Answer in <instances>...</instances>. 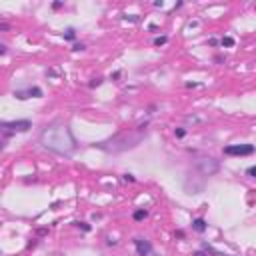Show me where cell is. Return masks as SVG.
<instances>
[{"label": "cell", "instance_id": "6da1fadb", "mask_svg": "<svg viewBox=\"0 0 256 256\" xmlns=\"http://www.w3.org/2000/svg\"><path fill=\"white\" fill-rule=\"evenodd\" d=\"M40 144L44 148L56 152V154H64V156H70L76 150V140H74L72 132H70V128L60 122L50 124V126H46L42 130Z\"/></svg>", "mask_w": 256, "mask_h": 256}, {"label": "cell", "instance_id": "7a4b0ae2", "mask_svg": "<svg viewBox=\"0 0 256 256\" xmlns=\"http://www.w3.org/2000/svg\"><path fill=\"white\" fill-rule=\"evenodd\" d=\"M140 140H142V132L132 130V132L116 134V136H112V138L104 140V142H96L94 148L104 150V152H112V154H118V152H124V150H128V148H134Z\"/></svg>", "mask_w": 256, "mask_h": 256}, {"label": "cell", "instance_id": "3957f363", "mask_svg": "<svg viewBox=\"0 0 256 256\" xmlns=\"http://www.w3.org/2000/svg\"><path fill=\"white\" fill-rule=\"evenodd\" d=\"M32 128V122L30 120H0V134L4 136V138H8V136H12L16 132H28Z\"/></svg>", "mask_w": 256, "mask_h": 256}, {"label": "cell", "instance_id": "277c9868", "mask_svg": "<svg viewBox=\"0 0 256 256\" xmlns=\"http://www.w3.org/2000/svg\"><path fill=\"white\" fill-rule=\"evenodd\" d=\"M196 168H198V172L202 174V176H214L216 172H218V160L212 158V156H204V158H198L196 160Z\"/></svg>", "mask_w": 256, "mask_h": 256}, {"label": "cell", "instance_id": "5b68a950", "mask_svg": "<svg viewBox=\"0 0 256 256\" xmlns=\"http://www.w3.org/2000/svg\"><path fill=\"white\" fill-rule=\"evenodd\" d=\"M224 154H228V156H250V154H254V146L252 144H230V146H224Z\"/></svg>", "mask_w": 256, "mask_h": 256}, {"label": "cell", "instance_id": "8992f818", "mask_svg": "<svg viewBox=\"0 0 256 256\" xmlns=\"http://www.w3.org/2000/svg\"><path fill=\"white\" fill-rule=\"evenodd\" d=\"M132 242H134V246H136V252H138V256H150V254H152V244L146 240V238L136 236Z\"/></svg>", "mask_w": 256, "mask_h": 256}, {"label": "cell", "instance_id": "52a82bcc", "mask_svg": "<svg viewBox=\"0 0 256 256\" xmlns=\"http://www.w3.org/2000/svg\"><path fill=\"white\" fill-rule=\"evenodd\" d=\"M206 228H208V224H206L204 218H194V220H192V230H196V232H204Z\"/></svg>", "mask_w": 256, "mask_h": 256}, {"label": "cell", "instance_id": "ba28073f", "mask_svg": "<svg viewBox=\"0 0 256 256\" xmlns=\"http://www.w3.org/2000/svg\"><path fill=\"white\" fill-rule=\"evenodd\" d=\"M146 216H148V210H144V208H138V210H134L132 218H134L136 222H142V220H146Z\"/></svg>", "mask_w": 256, "mask_h": 256}, {"label": "cell", "instance_id": "9c48e42d", "mask_svg": "<svg viewBox=\"0 0 256 256\" xmlns=\"http://www.w3.org/2000/svg\"><path fill=\"white\" fill-rule=\"evenodd\" d=\"M26 92H28V98L30 96L32 98H42V88H38V86H30Z\"/></svg>", "mask_w": 256, "mask_h": 256}, {"label": "cell", "instance_id": "30bf717a", "mask_svg": "<svg viewBox=\"0 0 256 256\" xmlns=\"http://www.w3.org/2000/svg\"><path fill=\"white\" fill-rule=\"evenodd\" d=\"M184 122L188 124H198V122H204L202 116H192V114H188V116H184Z\"/></svg>", "mask_w": 256, "mask_h": 256}, {"label": "cell", "instance_id": "8fae6325", "mask_svg": "<svg viewBox=\"0 0 256 256\" xmlns=\"http://www.w3.org/2000/svg\"><path fill=\"white\" fill-rule=\"evenodd\" d=\"M64 40H68V42H72L74 40V38H76V30L74 28H66V32H64Z\"/></svg>", "mask_w": 256, "mask_h": 256}, {"label": "cell", "instance_id": "7c38bea8", "mask_svg": "<svg viewBox=\"0 0 256 256\" xmlns=\"http://www.w3.org/2000/svg\"><path fill=\"white\" fill-rule=\"evenodd\" d=\"M220 44L224 46V48H232V46H234V38H232V36H224V38L220 40Z\"/></svg>", "mask_w": 256, "mask_h": 256}, {"label": "cell", "instance_id": "4fadbf2b", "mask_svg": "<svg viewBox=\"0 0 256 256\" xmlns=\"http://www.w3.org/2000/svg\"><path fill=\"white\" fill-rule=\"evenodd\" d=\"M74 224H76V226H78V228H80V230H84V232H90V230H92V226L88 224V222H80V220H76V222H74Z\"/></svg>", "mask_w": 256, "mask_h": 256}, {"label": "cell", "instance_id": "5bb4252c", "mask_svg": "<svg viewBox=\"0 0 256 256\" xmlns=\"http://www.w3.org/2000/svg\"><path fill=\"white\" fill-rule=\"evenodd\" d=\"M14 98H18V100H26V98H28V92H26V90H16L14 92Z\"/></svg>", "mask_w": 256, "mask_h": 256}, {"label": "cell", "instance_id": "9a60e30c", "mask_svg": "<svg viewBox=\"0 0 256 256\" xmlns=\"http://www.w3.org/2000/svg\"><path fill=\"white\" fill-rule=\"evenodd\" d=\"M168 42V36H156L154 38V46H162V44H166Z\"/></svg>", "mask_w": 256, "mask_h": 256}, {"label": "cell", "instance_id": "2e32d148", "mask_svg": "<svg viewBox=\"0 0 256 256\" xmlns=\"http://www.w3.org/2000/svg\"><path fill=\"white\" fill-rule=\"evenodd\" d=\"M174 134H176V138H184L186 136V128H174Z\"/></svg>", "mask_w": 256, "mask_h": 256}, {"label": "cell", "instance_id": "e0dca14e", "mask_svg": "<svg viewBox=\"0 0 256 256\" xmlns=\"http://www.w3.org/2000/svg\"><path fill=\"white\" fill-rule=\"evenodd\" d=\"M254 174H256V168H254V166H250L248 170H246V176H248V178H254Z\"/></svg>", "mask_w": 256, "mask_h": 256}, {"label": "cell", "instance_id": "ac0fdd59", "mask_svg": "<svg viewBox=\"0 0 256 256\" xmlns=\"http://www.w3.org/2000/svg\"><path fill=\"white\" fill-rule=\"evenodd\" d=\"M62 6H64V2H62V0H56V2L52 4V8H54V10H60Z\"/></svg>", "mask_w": 256, "mask_h": 256}, {"label": "cell", "instance_id": "d6986e66", "mask_svg": "<svg viewBox=\"0 0 256 256\" xmlns=\"http://www.w3.org/2000/svg\"><path fill=\"white\" fill-rule=\"evenodd\" d=\"M84 48H86V46L82 44V42H78V44H74V48H72V50H74V52H80V50H84Z\"/></svg>", "mask_w": 256, "mask_h": 256}, {"label": "cell", "instance_id": "ffe728a7", "mask_svg": "<svg viewBox=\"0 0 256 256\" xmlns=\"http://www.w3.org/2000/svg\"><path fill=\"white\" fill-rule=\"evenodd\" d=\"M100 84H102V78H94V80L90 82V86H92V88H94V86H100Z\"/></svg>", "mask_w": 256, "mask_h": 256}, {"label": "cell", "instance_id": "44dd1931", "mask_svg": "<svg viewBox=\"0 0 256 256\" xmlns=\"http://www.w3.org/2000/svg\"><path fill=\"white\" fill-rule=\"evenodd\" d=\"M208 44H210V46H218V44H220V40H218V38H210Z\"/></svg>", "mask_w": 256, "mask_h": 256}, {"label": "cell", "instance_id": "7402d4cb", "mask_svg": "<svg viewBox=\"0 0 256 256\" xmlns=\"http://www.w3.org/2000/svg\"><path fill=\"white\" fill-rule=\"evenodd\" d=\"M124 180H126V182H134L136 178L132 176V174H124Z\"/></svg>", "mask_w": 256, "mask_h": 256}, {"label": "cell", "instance_id": "603a6c76", "mask_svg": "<svg viewBox=\"0 0 256 256\" xmlns=\"http://www.w3.org/2000/svg\"><path fill=\"white\" fill-rule=\"evenodd\" d=\"M124 20H130V22H138V16H124Z\"/></svg>", "mask_w": 256, "mask_h": 256}, {"label": "cell", "instance_id": "cb8c5ba5", "mask_svg": "<svg viewBox=\"0 0 256 256\" xmlns=\"http://www.w3.org/2000/svg\"><path fill=\"white\" fill-rule=\"evenodd\" d=\"M174 236H176V238H184V232L182 230H176V232H174Z\"/></svg>", "mask_w": 256, "mask_h": 256}, {"label": "cell", "instance_id": "d4e9b609", "mask_svg": "<svg viewBox=\"0 0 256 256\" xmlns=\"http://www.w3.org/2000/svg\"><path fill=\"white\" fill-rule=\"evenodd\" d=\"M4 54H6V46L0 44V56H4Z\"/></svg>", "mask_w": 256, "mask_h": 256}, {"label": "cell", "instance_id": "484cf974", "mask_svg": "<svg viewBox=\"0 0 256 256\" xmlns=\"http://www.w3.org/2000/svg\"><path fill=\"white\" fill-rule=\"evenodd\" d=\"M154 6H156V8H162V6H164V2H162V0H156Z\"/></svg>", "mask_w": 256, "mask_h": 256}, {"label": "cell", "instance_id": "4316f807", "mask_svg": "<svg viewBox=\"0 0 256 256\" xmlns=\"http://www.w3.org/2000/svg\"><path fill=\"white\" fill-rule=\"evenodd\" d=\"M106 244H110V246H114V244H116V240H114V238H106Z\"/></svg>", "mask_w": 256, "mask_h": 256}, {"label": "cell", "instance_id": "83f0119b", "mask_svg": "<svg viewBox=\"0 0 256 256\" xmlns=\"http://www.w3.org/2000/svg\"><path fill=\"white\" fill-rule=\"evenodd\" d=\"M194 256H208V254H206L204 250H198V252H194Z\"/></svg>", "mask_w": 256, "mask_h": 256}, {"label": "cell", "instance_id": "f1b7e54d", "mask_svg": "<svg viewBox=\"0 0 256 256\" xmlns=\"http://www.w3.org/2000/svg\"><path fill=\"white\" fill-rule=\"evenodd\" d=\"M188 88H196V86H200V84H196V82H186Z\"/></svg>", "mask_w": 256, "mask_h": 256}, {"label": "cell", "instance_id": "f546056e", "mask_svg": "<svg viewBox=\"0 0 256 256\" xmlns=\"http://www.w3.org/2000/svg\"><path fill=\"white\" fill-rule=\"evenodd\" d=\"M110 78H112V80H118V78H120V72H114V74L110 76Z\"/></svg>", "mask_w": 256, "mask_h": 256}, {"label": "cell", "instance_id": "4dcf8cb0", "mask_svg": "<svg viewBox=\"0 0 256 256\" xmlns=\"http://www.w3.org/2000/svg\"><path fill=\"white\" fill-rule=\"evenodd\" d=\"M0 28H2V30H8L10 26H8V24H0Z\"/></svg>", "mask_w": 256, "mask_h": 256}, {"label": "cell", "instance_id": "1f68e13d", "mask_svg": "<svg viewBox=\"0 0 256 256\" xmlns=\"http://www.w3.org/2000/svg\"><path fill=\"white\" fill-rule=\"evenodd\" d=\"M2 148H4V140L0 138V150H2Z\"/></svg>", "mask_w": 256, "mask_h": 256}]
</instances>
